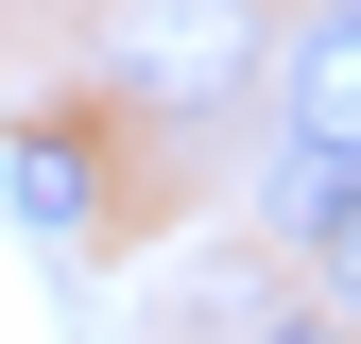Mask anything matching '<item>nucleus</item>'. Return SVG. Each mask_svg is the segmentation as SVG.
Returning <instances> with one entry per match:
<instances>
[{"label":"nucleus","mask_w":361,"mask_h":344,"mask_svg":"<svg viewBox=\"0 0 361 344\" xmlns=\"http://www.w3.org/2000/svg\"><path fill=\"white\" fill-rule=\"evenodd\" d=\"M0 207H18L35 241H69V224H86V138H69V121H35V138L0 155Z\"/></svg>","instance_id":"3"},{"label":"nucleus","mask_w":361,"mask_h":344,"mask_svg":"<svg viewBox=\"0 0 361 344\" xmlns=\"http://www.w3.org/2000/svg\"><path fill=\"white\" fill-rule=\"evenodd\" d=\"M276 241L344 258L361 241V35L344 18H293V155H276Z\"/></svg>","instance_id":"2"},{"label":"nucleus","mask_w":361,"mask_h":344,"mask_svg":"<svg viewBox=\"0 0 361 344\" xmlns=\"http://www.w3.org/2000/svg\"><path fill=\"white\" fill-rule=\"evenodd\" d=\"M86 35H104V86L155 104V121H224L276 69V18H258V0H104Z\"/></svg>","instance_id":"1"}]
</instances>
